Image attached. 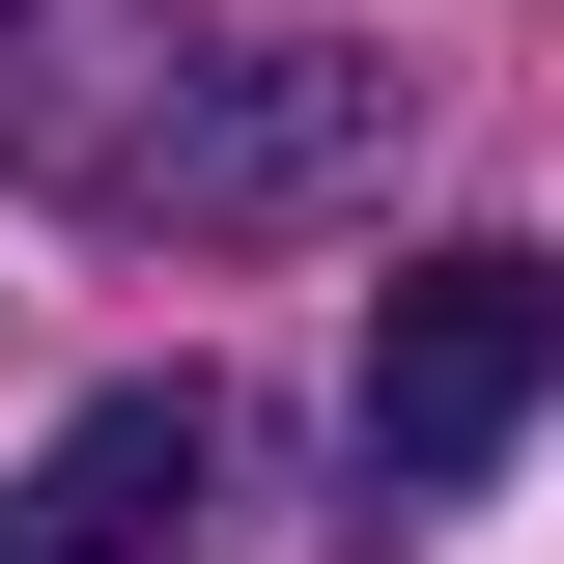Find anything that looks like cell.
I'll return each instance as SVG.
<instances>
[{
  "instance_id": "cell-1",
  "label": "cell",
  "mask_w": 564,
  "mask_h": 564,
  "mask_svg": "<svg viewBox=\"0 0 564 564\" xmlns=\"http://www.w3.org/2000/svg\"><path fill=\"white\" fill-rule=\"evenodd\" d=\"M395 170V57L367 29H254V57H170V141H141V198L170 226H311Z\"/></svg>"
},
{
  "instance_id": "cell-2",
  "label": "cell",
  "mask_w": 564,
  "mask_h": 564,
  "mask_svg": "<svg viewBox=\"0 0 564 564\" xmlns=\"http://www.w3.org/2000/svg\"><path fill=\"white\" fill-rule=\"evenodd\" d=\"M536 395H564V254H508V226L423 254L395 311H367V480H395V508H452Z\"/></svg>"
},
{
  "instance_id": "cell-3",
  "label": "cell",
  "mask_w": 564,
  "mask_h": 564,
  "mask_svg": "<svg viewBox=\"0 0 564 564\" xmlns=\"http://www.w3.org/2000/svg\"><path fill=\"white\" fill-rule=\"evenodd\" d=\"M198 508H226V395L170 367V395H85L57 452L0 480V564H170Z\"/></svg>"
},
{
  "instance_id": "cell-4",
  "label": "cell",
  "mask_w": 564,
  "mask_h": 564,
  "mask_svg": "<svg viewBox=\"0 0 564 564\" xmlns=\"http://www.w3.org/2000/svg\"><path fill=\"white\" fill-rule=\"evenodd\" d=\"M141 141H170V29L141 0H0V170L29 198H141Z\"/></svg>"
}]
</instances>
